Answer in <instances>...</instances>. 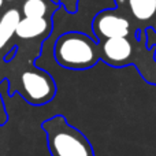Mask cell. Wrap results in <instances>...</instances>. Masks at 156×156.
<instances>
[{"instance_id":"1","label":"cell","mask_w":156,"mask_h":156,"mask_svg":"<svg viewBox=\"0 0 156 156\" xmlns=\"http://www.w3.org/2000/svg\"><path fill=\"white\" fill-rule=\"evenodd\" d=\"M43 129L47 133L52 156H93L89 141L80 130L70 126L63 116L49 118L43 123Z\"/></svg>"},{"instance_id":"2","label":"cell","mask_w":156,"mask_h":156,"mask_svg":"<svg viewBox=\"0 0 156 156\" xmlns=\"http://www.w3.org/2000/svg\"><path fill=\"white\" fill-rule=\"evenodd\" d=\"M54 55L56 62L66 69L83 70L94 66L99 59L97 45L82 33H66L55 44Z\"/></svg>"},{"instance_id":"3","label":"cell","mask_w":156,"mask_h":156,"mask_svg":"<svg viewBox=\"0 0 156 156\" xmlns=\"http://www.w3.org/2000/svg\"><path fill=\"white\" fill-rule=\"evenodd\" d=\"M22 92L32 104L48 103L55 94V83L47 73L38 70H27L21 76Z\"/></svg>"},{"instance_id":"4","label":"cell","mask_w":156,"mask_h":156,"mask_svg":"<svg viewBox=\"0 0 156 156\" xmlns=\"http://www.w3.org/2000/svg\"><path fill=\"white\" fill-rule=\"evenodd\" d=\"M130 23L125 16H119L111 11L100 14L94 21V30L99 36H104L105 38L114 37H126L129 34Z\"/></svg>"},{"instance_id":"5","label":"cell","mask_w":156,"mask_h":156,"mask_svg":"<svg viewBox=\"0 0 156 156\" xmlns=\"http://www.w3.org/2000/svg\"><path fill=\"white\" fill-rule=\"evenodd\" d=\"M133 52L132 43L126 37L107 38L103 44V58L112 66H123Z\"/></svg>"},{"instance_id":"6","label":"cell","mask_w":156,"mask_h":156,"mask_svg":"<svg viewBox=\"0 0 156 156\" xmlns=\"http://www.w3.org/2000/svg\"><path fill=\"white\" fill-rule=\"evenodd\" d=\"M48 29V22L45 18H21L16 26L15 34L21 38H34L44 34Z\"/></svg>"},{"instance_id":"7","label":"cell","mask_w":156,"mask_h":156,"mask_svg":"<svg viewBox=\"0 0 156 156\" xmlns=\"http://www.w3.org/2000/svg\"><path fill=\"white\" fill-rule=\"evenodd\" d=\"M19 21H21V14L15 8L8 10L2 16L0 19V49L8 43L12 34H15Z\"/></svg>"},{"instance_id":"8","label":"cell","mask_w":156,"mask_h":156,"mask_svg":"<svg viewBox=\"0 0 156 156\" xmlns=\"http://www.w3.org/2000/svg\"><path fill=\"white\" fill-rule=\"evenodd\" d=\"M133 15L140 21H148L156 12V0H129Z\"/></svg>"},{"instance_id":"9","label":"cell","mask_w":156,"mask_h":156,"mask_svg":"<svg viewBox=\"0 0 156 156\" xmlns=\"http://www.w3.org/2000/svg\"><path fill=\"white\" fill-rule=\"evenodd\" d=\"M47 12V4L44 0H26L23 3L25 18H44Z\"/></svg>"},{"instance_id":"10","label":"cell","mask_w":156,"mask_h":156,"mask_svg":"<svg viewBox=\"0 0 156 156\" xmlns=\"http://www.w3.org/2000/svg\"><path fill=\"white\" fill-rule=\"evenodd\" d=\"M2 4H3V0H0V7H2Z\"/></svg>"},{"instance_id":"11","label":"cell","mask_w":156,"mask_h":156,"mask_svg":"<svg viewBox=\"0 0 156 156\" xmlns=\"http://www.w3.org/2000/svg\"><path fill=\"white\" fill-rule=\"evenodd\" d=\"M7 2H11V0H7Z\"/></svg>"}]
</instances>
